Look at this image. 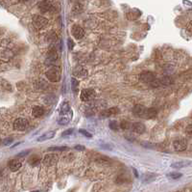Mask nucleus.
<instances>
[{"label":"nucleus","mask_w":192,"mask_h":192,"mask_svg":"<svg viewBox=\"0 0 192 192\" xmlns=\"http://www.w3.org/2000/svg\"><path fill=\"white\" fill-rule=\"evenodd\" d=\"M73 116L71 107H70L69 103L67 101H64L61 105L60 109V118L58 120V123L62 126H66L71 121Z\"/></svg>","instance_id":"nucleus-1"},{"label":"nucleus","mask_w":192,"mask_h":192,"mask_svg":"<svg viewBox=\"0 0 192 192\" xmlns=\"http://www.w3.org/2000/svg\"><path fill=\"white\" fill-rule=\"evenodd\" d=\"M45 76L51 82H59L61 80V69L57 66L51 67L45 72Z\"/></svg>","instance_id":"nucleus-2"},{"label":"nucleus","mask_w":192,"mask_h":192,"mask_svg":"<svg viewBox=\"0 0 192 192\" xmlns=\"http://www.w3.org/2000/svg\"><path fill=\"white\" fill-rule=\"evenodd\" d=\"M95 95L96 93L93 89H83L80 95V99L81 101L88 102V101H92V99L95 98Z\"/></svg>","instance_id":"nucleus-3"},{"label":"nucleus","mask_w":192,"mask_h":192,"mask_svg":"<svg viewBox=\"0 0 192 192\" xmlns=\"http://www.w3.org/2000/svg\"><path fill=\"white\" fill-rule=\"evenodd\" d=\"M32 21H33L34 26L36 27L37 29H41L48 24L47 18H45L44 17H42V16H39V15L34 16L33 20Z\"/></svg>","instance_id":"nucleus-4"},{"label":"nucleus","mask_w":192,"mask_h":192,"mask_svg":"<svg viewBox=\"0 0 192 192\" xmlns=\"http://www.w3.org/2000/svg\"><path fill=\"white\" fill-rule=\"evenodd\" d=\"M28 125H29V123L26 119L18 118L13 122V128H15V130H18V131H23L27 128Z\"/></svg>","instance_id":"nucleus-5"},{"label":"nucleus","mask_w":192,"mask_h":192,"mask_svg":"<svg viewBox=\"0 0 192 192\" xmlns=\"http://www.w3.org/2000/svg\"><path fill=\"white\" fill-rule=\"evenodd\" d=\"M173 147H174V150L176 152H183L187 148V141L183 138L177 139L173 143Z\"/></svg>","instance_id":"nucleus-6"},{"label":"nucleus","mask_w":192,"mask_h":192,"mask_svg":"<svg viewBox=\"0 0 192 192\" xmlns=\"http://www.w3.org/2000/svg\"><path fill=\"white\" fill-rule=\"evenodd\" d=\"M58 159H59L58 155H56V153H49V155H46L44 156L42 162L45 166H53L58 162Z\"/></svg>","instance_id":"nucleus-7"},{"label":"nucleus","mask_w":192,"mask_h":192,"mask_svg":"<svg viewBox=\"0 0 192 192\" xmlns=\"http://www.w3.org/2000/svg\"><path fill=\"white\" fill-rule=\"evenodd\" d=\"M146 111H147V108H146L144 105H141V104H136L132 108V114L139 118L144 119L146 115Z\"/></svg>","instance_id":"nucleus-8"},{"label":"nucleus","mask_w":192,"mask_h":192,"mask_svg":"<svg viewBox=\"0 0 192 192\" xmlns=\"http://www.w3.org/2000/svg\"><path fill=\"white\" fill-rule=\"evenodd\" d=\"M155 78H156V74H154V72H149V71L143 72L139 75L140 81H142V82H144V83H150L151 81H153Z\"/></svg>","instance_id":"nucleus-9"},{"label":"nucleus","mask_w":192,"mask_h":192,"mask_svg":"<svg viewBox=\"0 0 192 192\" xmlns=\"http://www.w3.org/2000/svg\"><path fill=\"white\" fill-rule=\"evenodd\" d=\"M71 33H72V36L74 37L75 39H77V40L82 39V38L85 36V30H84L82 27H80L78 25L72 26Z\"/></svg>","instance_id":"nucleus-10"},{"label":"nucleus","mask_w":192,"mask_h":192,"mask_svg":"<svg viewBox=\"0 0 192 192\" xmlns=\"http://www.w3.org/2000/svg\"><path fill=\"white\" fill-rule=\"evenodd\" d=\"M52 2L50 0H43L39 4V9L41 13H47L52 9Z\"/></svg>","instance_id":"nucleus-11"},{"label":"nucleus","mask_w":192,"mask_h":192,"mask_svg":"<svg viewBox=\"0 0 192 192\" xmlns=\"http://www.w3.org/2000/svg\"><path fill=\"white\" fill-rule=\"evenodd\" d=\"M119 113V109H118L117 107H112V108H109V109H106L104 110V111L101 112V116L102 118H108V117H110V116H113V115H116Z\"/></svg>","instance_id":"nucleus-12"},{"label":"nucleus","mask_w":192,"mask_h":192,"mask_svg":"<svg viewBox=\"0 0 192 192\" xmlns=\"http://www.w3.org/2000/svg\"><path fill=\"white\" fill-rule=\"evenodd\" d=\"M132 130L134 132H136V133L142 134V133H144V132H145L146 128H145V126L143 125L142 123L136 122V123H134L132 125Z\"/></svg>","instance_id":"nucleus-13"},{"label":"nucleus","mask_w":192,"mask_h":192,"mask_svg":"<svg viewBox=\"0 0 192 192\" xmlns=\"http://www.w3.org/2000/svg\"><path fill=\"white\" fill-rule=\"evenodd\" d=\"M73 75H75L76 77L84 78V77H86V75H88V72H86L83 67L78 66V67L75 68L74 71H73Z\"/></svg>","instance_id":"nucleus-14"},{"label":"nucleus","mask_w":192,"mask_h":192,"mask_svg":"<svg viewBox=\"0 0 192 192\" xmlns=\"http://www.w3.org/2000/svg\"><path fill=\"white\" fill-rule=\"evenodd\" d=\"M21 167V161L19 159H12L9 161V168L11 171L15 172L17 170H19Z\"/></svg>","instance_id":"nucleus-15"},{"label":"nucleus","mask_w":192,"mask_h":192,"mask_svg":"<svg viewBox=\"0 0 192 192\" xmlns=\"http://www.w3.org/2000/svg\"><path fill=\"white\" fill-rule=\"evenodd\" d=\"M44 114V109L41 106H34L32 109V115L35 118H39Z\"/></svg>","instance_id":"nucleus-16"},{"label":"nucleus","mask_w":192,"mask_h":192,"mask_svg":"<svg viewBox=\"0 0 192 192\" xmlns=\"http://www.w3.org/2000/svg\"><path fill=\"white\" fill-rule=\"evenodd\" d=\"M55 134H56V131H55V130H53V131H48V132H46V133H45V134H43V135H41V136H39V138H37V141H39V142L46 141V140H48V139L53 138V137L55 136Z\"/></svg>","instance_id":"nucleus-17"},{"label":"nucleus","mask_w":192,"mask_h":192,"mask_svg":"<svg viewBox=\"0 0 192 192\" xmlns=\"http://www.w3.org/2000/svg\"><path fill=\"white\" fill-rule=\"evenodd\" d=\"M190 163H191L190 161H178L171 164V167L175 169H181V168H183V167L190 165Z\"/></svg>","instance_id":"nucleus-18"},{"label":"nucleus","mask_w":192,"mask_h":192,"mask_svg":"<svg viewBox=\"0 0 192 192\" xmlns=\"http://www.w3.org/2000/svg\"><path fill=\"white\" fill-rule=\"evenodd\" d=\"M157 115H158L157 109H155V108H147L145 119H154L157 117Z\"/></svg>","instance_id":"nucleus-19"},{"label":"nucleus","mask_w":192,"mask_h":192,"mask_svg":"<svg viewBox=\"0 0 192 192\" xmlns=\"http://www.w3.org/2000/svg\"><path fill=\"white\" fill-rule=\"evenodd\" d=\"M159 81H161V86L163 85V86H168V85H171V84H173L174 83V80H173V78L171 77V76H163V77H161V79H159Z\"/></svg>","instance_id":"nucleus-20"},{"label":"nucleus","mask_w":192,"mask_h":192,"mask_svg":"<svg viewBox=\"0 0 192 192\" xmlns=\"http://www.w3.org/2000/svg\"><path fill=\"white\" fill-rule=\"evenodd\" d=\"M57 59H58V54H57L56 51L55 50L50 51V52L48 53V55H47V60H46L47 63L46 64H48V62H54V61H56Z\"/></svg>","instance_id":"nucleus-21"},{"label":"nucleus","mask_w":192,"mask_h":192,"mask_svg":"<svg viewBox=\"0 0 192 192\" xmlns=\"http://www.w3.org/2000/svg\"><path fill=\"white\" fill-rule=\"evenodd\" d=\"M39 162H40V158L37 155H32L31 158H30V159H29V163H30L32 166L37 165V164H39Z\"/></svg>","instance_id":"nucleus-22"},{"label":"nucleus","mask_w":192,"mask_h":192,"mask_svg":"<svg viewBox=\"0 0 192 192\" xmlns=\"http://www.w3.org/2000/svg\"><path fill=\"white\" fill-rule=\"evenodd\" d=\"M167 177L170 178V179H172V180H178V179H180V178L183 177V174L182 173H178V172H172V173L167 174Z\"/></svg>","instance_id":"nucleus-23"},{"label":"nucleus","mask_w":192,"mask_h":192,"mask_svg":"<svg viewBox=\"0 0 192 192\" xmlns=\"http://www.w3.org/2000/svg\"><path fill=\"white\" fill-rule=\"evenodd\" d=\"M155 178H156V175H154V174H146L144 177H143V182L150 183L155 180Z\"/></svg>","instance_id":"nucleus-24"},{"label":"nucleus","mask_w":192,"mask_h":192,"mask_svg":"<svg viewBox=\"0 0 192 192\" xmlns=\"http://www.w3.org/2000/svg\"><path fill=\"white\" fill-rule=\"evenodd\" d=\"M119 126H120V128H123V129H129L130 128H132V126H131V124H130V122L125 121V120L121 121L120 124H119Z\"/></svg>","instance_id":"nucleus-25"},{"label":"nucleus","mask_w":192,"mask_h":192,"mask_svg":"<svg viewBox=\"0 0 192 192\" xmlns=\"http://www.w3.org/2000/svg\"><path fill=\"white\" fill-rule=\"evenodd\" d=\"M110 128H112V130H117V129L120 128V126L116 121H110Z\"/></svg>","instance_id":"nucleus-26"},{"label":"nucleus","mask_w":192,"mask_h":192,"mask_svg":"<svg viewBox=\"0 0 192 192\" xmlns=\"http://www.w3.org/2000/svg\"><path fill=\"white\" fill-rule=\"evenodd\" d=\"M71 84H72V90L73 91H76L77 88H78V85H79V82H78V80L76 78L73 77L71 79Z\"/></svg>","instance_id":"nucleus-27"},{"label":"nucleus","mask_w":192,"mask_h":192,"mask_svg":"<svg viewBox=\"0 0 192 192\" xmlns=\"http://www.w3.org/2000/svg\"><path fill=\"white\" fill-rule=\"evenodd\" d=\"M74 45H75V44H74V42H73V40L68 38V39H67V47H68L70 50H72L73 47H74Z\"/></svg>","instance_id":"nucleus-28"},{"label":"nucleus","mask_w":192,"mask_h":192,"mask_svg":"<svg viewBox=\"0 0 192 192\" xmlns=\"http://www.w3.org/2000/svg\"><path fill=\"white\" fill-rule=\"evenodd\" d=\"M67 147H51V148H49L48 150L49 151H66L67 150Z\"/></svg>","instance_id":"nucleus-29"},{"label":"nucleus","mask_w":192,"mask_h":192,"mask_svg":"<svg viewBox=\"0 0 192 192\" xmlns=\"http://www.w3.org/2000/svg\"><path fill=\"white\" fill-rule=\"evenodd\" d=\"M79 131H80V133H81V134L85 135V136H86V137H88V138H90V137L92 136V135H91L88 131H86V129H82V128H81V129H79Z\"/></svg>","instance_id":"nucleus-30"},{"label":"nucleus","mask_w":192,"mask_h":192,"mask_svg":"<svg viewBox=\"0 0 192 192\" xmlns=\"http://www.w3.org/2000/svg\"><path fill=\"white\" fill-rule=\"evenodd\" d=\"M73 131H74V129H73V128H68V129L64 130L63 133H62V136L64 137V136H68V135H71Z\"/></svg>","instance_id":"nucleus-31"},{"label":"nucleus","mask_w":192,"mask_h":192,"mask_svg":"<svg viewBox=\"0 0 192 192\" xmlns=\"http://www.w3.org/2000/svg\"><path fill=\"white\" fill-rule=\"evenodd\" d=\"M29 153H30V150H26V151H23V152H20L17 153V158H23V156L25 155H28Z\"/></svg>","instance_id":"nucleus-32"},{"label":"nucleus","mask_w":192,"mask_h":192,"mask_svg":"<svg viewBox=\"0 0 192 192\" xmlns=\"http://www.w3.org/2000/svg\"><path fill=\"white\" fill-rule=\"evenodd\" d=\"M185 132H186V134H187V135H189V136L192 137V124H191V125H188L187 126H186Z\"/></svg>","instance_id":"nucleus-33"},{"label":"nucleus","mask_w":192,"mask_h":192,"mask_svg":"<svg viewBox=\"0 0 192 192\" xmlns=\"http://www.w3.org/2000/svg\"><path fill=\"white\" fill-rule=\"evenodd\" d=\"M13 141V139L12 138V137H8V138H6L5 140H3V145H5V146H7V145H9V144H11Z\"/></svg>","instance_id":"nucleus-34"},{"label":"nucleus","mask_w":192,"mask_h":192,"mask_svg":"<svg viewBox=\"0 0 192 192\" xmlns=\"http://www.w3.org/2000/svg\"><path fill=\"white\" fill-rule=\"evenodd\" d=\"M141 146L148 148V149H152L154 147V145L153 144H150V143H141Z\"/></svg>","instance_id":"nucleus-35"},{"label":"nucleus","mask_w":192,"mask_h":192,"mask_svg":"<svg viewBox=\"0 0 192 192\" xmlns=\"http://www.w3.org/2000/svg\"><path fill=\"white\" fill-rule=\"evenodd\" d=\"M74 148H75V150H78V151H84L85 150V146H83V145H76Z\"/></svg>","instance_id":"nucleus-36"},{"label":"nucleus","mask_w":192,"mask_h":192,"mask_svg":"<svg viewBox=\"0 0 192 192\" xmlns=\"http://www.w3.org/2000/svg\"><path fill=\"white\" fill-rule=\"evenodd\" d=\"M186 29H187V31L189 32V33L192 34V21L187 24V26H186Z\"/></svg>","instance_id":"nucleus-37"},{"label":"nucleus","mask_w":192,"mask_h":192,"mask_svg":"<svg viewBox=\"0 0 192 192\" xmlns=\"http://www.w3.org/2000/svg\"><path fill=\"white\" fill-rule=\"evenodd\" d=\"M132 170H134V175H136V177H138V174H137V171H136V169H132Z\"/></svg>","instance_id":"nucleus-38"},{"label":"nucleus","mask_w":192,"mask_h":192,"mask_svg":"<svg viewBox=\"0 0 192 192\" xmlns=\"http://www.w3.org/2000/svg\"><path fill=\"white\" fill-rule=\"evenodd\" d=\"M19 144H20V143H17V144H15V145H13V146H12V148H15V147H17V145H19Z\"/></svg>","instance_id":"nucleus-39"},{"label":"nucleus","mask_w":192,"mask_h":192,"mask_svg":"<svg viewBox=\"0 0 192 192\" xmlns=\"http://www.w3.org/2000/svg\"><path fill=\"white\" fill-rule=\"evenodd\" d=\"M21 1H23V2H25V1H29V0H21Z\"/></svg>","instance_id":"nucleus-40"},{"label":"nucleus","mask_w":192,"mask_h":192,"mask_svg":"<svg viewBox=\"0 0 192 192\" xmlns=\"http://www.w3.org/2000/svg\"><path fill=\"white\" fill-rule=\"evenodd\" d=\"M1 142H2V141H1V139H0V144H1Z\"/></svg>","instance_id":"nucleus-41"}]
</instances>
